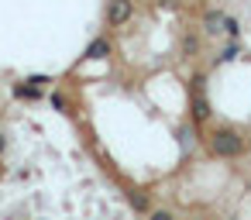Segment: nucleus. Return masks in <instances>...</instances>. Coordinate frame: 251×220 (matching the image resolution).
I'll return each mask as SVG.
<instances>
[{"label": "nucleus", "mask_w": 251, "mask_h": 220, "mask_svg": "<svg viewBox=\"0 0 251 220\" xmlns=\"http://www.w3.org/2000/svg\"><path fill=\"white\" fill-rule=\"evenodd\" d=\"M110 55V45H107V38H97L90 49H86V59H107Z\"/></svg>", "instance_id": "4"}, {"label": "nucleus", "mask_w": 251, "mask_h": 220, "mask_svg": "<svg viewBox=\"0 0 251 220\" xmlns=\"http://www.w3.org/2000/svg\"><path fill=\"white\" fill-rule=\"evenodd\" d=\"M148 220H172V213H169V210H151Z\"/></svg>", "instance_id": "6"}, {"label": "nucleus", "mask_w": 251, "mask_h": 220, "mask_svg": "<svg viewBox=\"0 0 251 220\" xmlns=\"http://www.w3.org/2000/svg\"><path fill=\"white\" fill-rule=\"evenodd\" d=\"M206 117H210V100H206L203 93H193V121L203 124Z\"/></svg>", "instance_id": "3"}, {"label": "nucleus", "mask_w": 251, "mask_h": 220, "mask_svg": "<svg viewBox=\"0 0 251 220\" xmlns=\"http://www.w3.org/2000/svg\"><path fill=\"white\" fill-rule=\"evenodd\" d=\"M52 107H59V110H66V97H62V93H52Z\"/></svg>", "instance_id": "7"}, {"label": "nucleus", "mask_w": 251, "mask_h": 220, "mask_svg": "<svg viewBox=\"0 0 251 220\" xmlns=\"http://www.w3.org/2000/svg\"><path fill=\"white\" fill-rule=\"evenodd\" d=\"M131 203H134V210H148V199L145 196H131Z\"/></svg>", "instance_id": "8"}, {"label": "nucleus", "mask_w": 251, "mask_h": 220, "mask_svg": "<svg viewBox=\"0 0 251 220\" xmlns=\"http://www.w3.org/2000/svg\"><path fill=\"white\" fill-rule=\"evenodd\" d=\"M131 14H134V4H131V0H110V7H107V21H110L114 28L127 24V21H131Z\"/></svg>", "instance_id": "2"}, {"label": "nucleus", "mask_w": 251, "mask_h": 220, "mask_svg": "<svg viewBox=\"0 0 251 220\" xmlns=\"http://www.w3.org/2000/svg\"><path fill=\"white\" fill-rule=\"evenodd\" d=\"M14 93H18V97H25V100H35V97H38V86L28 79V86L21 83V86H14Z\"/></svg>", "instance_id": "5"}, {"label": "nucleus", "mask_w": 251, "mask_h": 220, "mask_svg": "<svg viewBox=\"0 0 251 220\" xmlns=\"http://www.w3.org/2000/svg\"><path fill=\"white\" fill-rule=\"evenodd\" d=\"M210 151H213L217 158H237V155L244 151V138H241L237 131L224 127V131H217V134L210 138Z\"/></svg>", "instance_id": "1"}]
</instances>
